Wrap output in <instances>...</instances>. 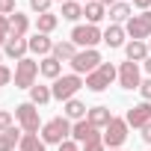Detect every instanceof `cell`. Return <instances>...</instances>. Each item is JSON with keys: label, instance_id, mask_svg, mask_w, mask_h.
Wrapping results in <instances>:
<instances>
[{"label": "cell", "instance_id": "28", "mask_svg": "<svg viewBox=\"0 0 151 151\" xmlns=\"http://www.w3.org/2000/svg\"><path fill=\"white\" fill-rule=\"evenodd\" d=\"M62 18H65V21H77V18H83V3H77V0L62 3Z\"/></svg>", "mask_w": 151, "mask_h": 151}, {"label": "cell", "instance_id": "15", "mask_svg": "<svg viewBox=\"0 0 151 151\" xmlns=\"http://www.w3.org/2000/svg\"><path fill=\"white\" fill-rule=\"evenodd\" d=\"M124 53H127V59H130V62H145V59L151 56L148 42H133V39L124 45Z\"/></svg>", "mask_w": 151, "mask_h": 151}, {"label": "cell", "instance_id": "10", "mask_svg": "<svg viewBox=\"0 0 151 151\" xmlns=\"http://www.w3.org/2000/svg\"><path fill=\"white\" fill-rule=\"evenodd\" d=\"M119 83L122 89H139L142 86V77H139V62H122L119 65Z\"/></svg>", "mask_w": 151, "mask_h": 151}, {"label": "cell", "instance_id": "4", "mask_svg": "<svg viewBox=\"0 0 151 151\" xmlns=\"http://www.w3.org/2000/svg\"><path fill=\"white\" fill-rule=\"evenodd\" d=\"M36 77H39V62L24 56L15 62V89H33L36 86Z\"/></svg>", "mask_w": 151, "mask_h": 151}, {"label": "cell", "instance_id": "17", "mask_svg": "<svg viewBox=\"0 0 151 151\" xmlns=\"http://www.w3.org/2000/svg\"><path fill=\"white\" fill-rule=\"evenodd\" d=\"M124 27H119V24H110L107 30H104V45L107 47H124L127 42H124Z\"/></svg>", "mask_w": 151, "mask_h": 151}, {"label": "cell", "instance_id": "22", "mask_svg": "<svg viewBox=\"0 0 151 151\" xmlns=\"http://www.w3.org/2000/svg\"><path fill=\"white\" fill-rule=\"evenodd\" d=\"M9 24H12V36H18V39H24L27 30H30V18L24 12H12L9 15Z\"/></svg>", "mask_w": 151, "mask_h": 151}, {"label": "cell", "instance_id": "29", "mask_svg": "<svg viewBox=\"0 0 151 151\" xmlns=\"http://www.w3.org/2000/svg\"><path fill=\"white\" fill-rule=\"evenodd\" d=\"M12 36V24H9V15H0V45H6Z\"/></svg>", "mask_w": 151, "mask_h": 151}, {"label": "cell", "instance_id": "31", "mask_svg": "<svg viewBox=\"0 0 151 151\" xmlns=\"http://www.w3.org/2000/svg\"><path fill=\"white\" fill-rule=\"evenodd\" d=\"M83 151H107V145H104V136H101V139H92V142H86V145H83Z\"/></svg>", "mask_w": 151, "mask_h": 151}, {"label": "cell", "instance_id": "32", "mask_svg": "<svg viewBox=\"0 0 151 151\" xmlns=\"http://www.w3.org/2000/svg\"><path fill=\"white\" fill-rule=\"evenodd\" d=\"M9 127H12V113L0 110V133H3V130H9Z\"/></svg>", "mask_w": 151, "mask_h": 151}, {"label": "cell", "instance_id": "27", "mask_svg": "<svg viewBox=\"0 0 151 151\" xmlns=\"http://www.w3.org/2000/svg\"><path fill=\"white\" fill-rule=\"evenodd\" d=\"M50 98H53V92H50L47 86H39V83H36V86L30 89V104H36V107H42V104H47Z\"/></svg>", "mask_w": 151, "mask_h": 151}, {"label": "cell", "instance_id": "41", "mask_svg": "<svg viewBox=\"0 0 151 151\" xmlns=\"http://www.w3.org/2000/svg\"><path fill=\"white\" fill-rule=\"evenodd\" d=\"M148 50H151V39H148Z\"/></svg>", "mask_w": 151, "mask_h": 151}, {"label": "cell", "instance_id": "30", "mask_svg": "<svg viewBox=\"0 0 151 151\" xmlns=\"http://www.w3.org/2000/svg\"><path fill=\"white\" fill-rule=\"evenodd\" d=\"M50 3H53V0H30V9L39 12V15H45V12H50Z\"/></svg>", "mask_w": 151, "mask_h": 151}, {"label": "cell", "instance_id": "11", "mask_svg": "<svg viewBox=\"0 0 151 151\" xmlns=\"http://www.w3.org/2000/svg\"><path fill=\"white\" fill-rule=\"evenodd\" d=\"M124 122H127L130 127H139V130H142V127L151 122V101H142V104L130 107L127 116H124Z\"/></svg>", "mask_w": 151, "mask_h": 151}, {"label": "cell", "instance_id": "3", "mask_svg": "<svg viewBox=\"0 0 151 151\" xmlns=\"http://www.w3.org/2000/svg\"><path fill=\"white\" fill-rule=\"evenodd\" d=\"M116 77H119V68H116L113 62H101L92 74H86V89H89V92H104Z\"/></svg>", "mask_w": 151, "mask_h": 151}, {"label": "cell", "instance_id": "23", "mask_svg": "<svg viewBox=\"0 0 151 151\" xmlns=\"http://www.w3.org/2000/svg\"><path fill=\"white\" fill-rule=\"evenodd\" d=\"M86 113H89V110H86L83 101H77V98L65 101V119H68V122H71V119H74V122H80V119H86Z\"/></svg>", "mask_w": 151, "mask_h": 151}, {"label": "cell", "instance_id": "12", "mask_svg": "<svg viewBox=\"0 0 151 151\" xmlns=\"http://www.w3.org/2000/svg\"><path fill=\"white\" fill-rule=\"evenodd\" d=\"M71 136H74V142H80V145H86V142H92V139H101L98 127H92L86 119H80V122L71 124Z\"/></svg>", "mask_w": 151, "mask_h": 151}, {"label": "cell", "instance_id": "16", "mask_svg": "<svg viewBox=\"0 0 151 151\" xmlns=\"http://www.w3.org/2000/svg\"><path fill=\"white\" fill-rule=\"evenodd\" d=\"M86 122L101 130V127H107V124L113 122V113H110V107H92V110L86 113Z\"/></svg>", "mask_w": 151, "mask_h": 151}, {"label": "cell", "instance_id": "8", "mask_svg": "<svg viewBox=\"0 0 151 151\" xmlns=\"http://www.w3.org/2000/svg\"><path fill=\"white\" fill-rule=\"evenodd\" d=\"M68 65H71L74 74H92V71L101 65V53H98L95 47H89V50H77V56H74Z\"/></svg>", "mask_w": 151, "mask_h": 151}, {"label": "cell", "instance_id": "34", "mask_svg": "<svg viewBox=\"0 0 151 151\" xmlns=\"http://www.w3.org/2000/svg\"><path fill=\"white\" fill-rule=\"evenodd\" d=\"M139 92H142V101H151V77H148V80H142Z\"/></svg>", "mask_w": 151, "mask_h": 151}, {"label": "cell", "instance_id": "39", "mask_svg": "<svg viewBox=\"0 0 151 151\" xmlns=\"http://www.w3.org/2000/svg\"><path fill=\"white\" fill-rule=\"evenodd\" d=\"M142 65H145V71H148V77H151V56H148V59H145Z\"/></svg>", "mask_w": 151, "mask_h": 151}, {"label": "cell", "instance_id": "13", "mask_svg": "<svg viewBox=\"0 0 151 151\" xmlns=\"http://www.w3.org/2000/svg\"><path fill=\"white\" fill-rule=\"evenodd\" d=\"M27 42H30V53H36V56H42V59L53 53V42H50L45 33H36V36L27 39Z\"/></svg>", "mask_w": 151, "mask_h": 151}, {"label": "cell", "instance_id": "26", "mask_svg": "<svg viewBox=\"0 0 151 151\" xmlns=\"http://www.w3.org/2000/svg\"><path fill=\"white\" fill-rule=\"evenodd\" d=\"M56 24H59V18H56L53 12H45V15L36 18V33H45V36H47V33L56 30Z\"/></svg>", "mask_w": 151, "mask_h": 151}, {"label": "cell", "instance_id": "24", "mask_svg": "<svg viewBox=\"0 0 151 151\" xmlns=\"http://www.w3.org/2000/svg\"><path fill=\"white\" fill-rule=\"evenodd\" d=\"M15 145H21V130L18 127H9L0 133V151H15Z\"/></svg>", "mask_w": 151, "mask_h": 151}, {"label": "cell", "instance_id": "6", "mask_svg": "<svg viewBox=\"0 0 151 151\" xmlns=\"http://www.w3.org/2000/svg\"><path fill=\"white\" fill-rule=\"evenodd\" d=\"M124 33H127L133 42H145V39H151V12L130 15V21L124 24Z\"/></svg>", "mask_w": 151, "mask_h": 151}, {"label": "cell", "instance_id": "20", "mask_svg": "<svg viewBox=\"0 0 151 151\" xmlns=\"http://www.w3.org/2000/svg\"><path fill=\"white\" fill-rule=\"evenodd\" d=\"M77 50H80V47L74 45L71 39H68V42H56V45H53V56H56L59 62H71L74 56H77Z\"/></svg>", "mask_w": 151, "mask_h": 151}, {"label": "cell", "instance_id": "43", "mask_svg": "<svg viewBox=\"0 0 151 151\" xmlns=\"http://www.w3.org/2000/svg\"><path fill=\"white\" fill-rule=\"evenodd\" d=\"M59 3H68V0H59Z\"/></svg>", "mask_w": 151, "mask_h": 151}, {"label": "cell", "instance_id": "18", "mask_svg": "<svg viewBox=\"0 0 151 151\" xmlns=\"http://www.w3.org/2000/svg\"><path fill=\"white\" fill-rule=\"evenodd\" d=\"M39 71L45 74L47 80H56V77H62V62H59V59L50 53V56H45V59L39 62Z\"/></svg>", "mask_w": 151, "mask_h": 151}, {"label": "cell", "instance_id": "7", "mask_svg": "<svg viewBox=\"0 0 151 151\" xmlns=\"http://www.w3.org/2000/svg\"><path fill=\"white\" fill-rule=\"evenodd\" d=\"M71 42L77 45L80 50H89V47H95L98 42H104V33H101L95 24H86V27H74V30H71Z\"/></svg>", "mask_w": 151, "mask_h": 151}, {"label": "cell", "instance_id": "14", "mask_svg": "<svg viewBox=\"0 0 151 151\" xmlns=\"http://www.w3.org/2000/svg\"><path fill=\"white\" fill-rule=\"evenodd\" d=\"M27 50H30V42L27 39H18V36H9V42L3 45V53L12 56V59H24Z\"/></svg>", "mask_w": 151, "mask_h": 151}, {"label": "cell", "instance_id": "25", "mask_svg": "<svg viewBox=\"0 0 151 151\" xmlns=\"http://www.w3.org/2000/svg\"><path fill=\"white\" fill-rule=\"evenodd\" d=\"M18 148H21V151H47V145H45V139H42L39 133H24Z\"/></svg>", "mask_w": 151, "mask_h": 151}, {"label": "cell", "instance_id": "37", "mask_svg": "<svg viewBox=\"0 0 151 151\" xmlns=\"http://www.w3.org/2000/svg\"><path fill=\"white\" fill-rule=\"evenodd\" d=\"M133 6L142 9V12H148V9H151V0H133Z\"/></svg>", "mask_w": 151, "mask_h": 151}, {"label": "cell", "instance_id": "40", "mask_svg": "<svg viewBox=\"0 0 151 151\" xmlns=\"http://www.w3.org/2000/svg\"><path fill=\"white\" fill-rule=\"evenodd\" d=\"M101 3H104V6H116V3H119V0H101Z\"/></svg>", "mask_w": 151, "mask_h": 151}, {"label": "cell", "instance_id": "1", "mask_svg": "<svg viewBox=\"0 0 151 151\" xmlns=\"http://www.w3.org/2000/svg\"><path fill=\"white\" fill-rule=\"evenodd\" d=\"M39 136L45 139V145H62V142L71 136V122H68L65 116H56V119H50V122L42 124Z\"/></svg>", "mask_w": 151, "mask_h": 151}, {"label": "cell", "instance_id": "36", "mask_svg": "<svg viewBox=\"0 0 151 151\" xmlns=\"http://www.w3.org/2000/svg\"><path fill=\"white\" fill-rule=\"evenodd\" d=\"M59 151H83V148H80L77 142H71V139H65V142L59 145Z\"/></svg>", "mask_w": 151, "mask_h": 151}, {"label": "cell", "instance_id": "19", "mask_svg": "<svg viewBox=\"0 0 151 151\" xmlns=\"http://www.w3.org/2000/svg\"><path fill=\"white\" fill-rule=\"evenodd\" d=\"M83 15H86L89 24H98V21L107 18V6L101 3V0H89V3H83Z\"/></svg>", "mask_w": 151, "mask_h": 151}, {"label": "cell", "instance_id": "42", "mask_svg": "<svg viewBox=\"0 0 151 151\" xmlns=\"http://www.w3.org/2000/svg\"><path fill=\"white\" fill-rule=\"evenodd\" d=\"M110 151H122V148H110Z\"/></svg>", "mask_w": 151, "mask_h": 151}, {"label": "cell", "instance_id": "35", "mask_svg": "<svg viewBox=\"0 0 151 151\" xmlns=\"http://www.w3.org/2000/svg\"><path fill=\"white\" fill-rule=\"evenodd\" d=\"M9 80H12V71H9L6 65H0V86H6Z\"/></svg>", "mask_w": 151, "mask_h": 151}, {"label": "cell", "instance_id": "38", "mask_svg": "<svg viewBox=\"0 0 151 151\" xmlns=\"http://www.w3.org/2000/svg\"><path fill=\"white\" fill-rule=\"evenodd\" d=\"M142 139H145V142H148V145H151V122H148V124H145V127H142Z\"/></svg>", "mask_w": 151, "mask_h": 151}, {"label": "cell", "instance_id": "33", "mask_svg": "<svg viewBox=\"0 0 151 151\" xmlns=\"http://www.w3.org/2000/svg\"><path fill=\"white\" fill-rule=\"evenodd\" d=\"M15 12V0H0V15H12Z\"/></svg>", "mask_w": 151, "mask_h": 151}, {"label": "cell", "instance_id": "21", "mask_svg": "<svg viewBox=\"0 0 151 151\" xmlns=\"http://www.w3.org/2000/svg\"><path fill=\"white\" fill-rule=\"evenodd\" d=\"M130 12H133V9H130V3H124V0H119L116 6H110V21L122 27V24H127V21H130Z\"/></svg>", "mask_w": 151, "mask_h": 151}, {"label": "cell", "instance_id": "44", "mask_svg": "<svg viewBox=\"0 0 151 151\" xmlns=\"http://www.w3.org/2000/svg\"><path fill=\"white\" fill-rule=\"evenodd\" d=\"M83 3H89V0H83Z\"/></svg>", "mask_w": 151, "mask_h": 151}, {"label": "cell", "instance_id": "2", "mask_svg": "<svg viewBox=\"0 0 151 151\" xmlns=\"http://www.w3.org/2000/svg\"><path fill=\"white\" fill-rule=\"evenodd\" d=\"M83 86H86V80L80 77V74H62V77H56V80H53L50 92H53V98H56V101H71L74 95L83 89Z\"/></svg>", "mask_w": 151, "mask_h": 151}, {"label": "cell", "instance_id": "5", "mask_svg": "<svg viewBox=\"0 0 151 151\" xmlns=\"http://www.w3.org/2000/svg\"><path fill=\"white\" fill-rule=\"evenodd\" d=\"M15 119H18V124L24 127V133H39V127H42V122H39V107L30 104V101H24V104L15 107Z\"/></svg>", "mask_w": 151, "mask_h": 151}, {"label": "cell", "instance_id": "9", "mask_svg": "<svg viewBox=\"0 0 151 151\" xmlns=\"http://www.w3.org/2000/svg\"><path fill=\"white\" fill-rule=\"evenodd\" d=\"M127 127H130V124H127L124 119H116V116H113V122L104 127V145H107V148H122L124 139H127Z\"/></svg>", "mask_w": 151, "mask_h": 151}]
</instances>
